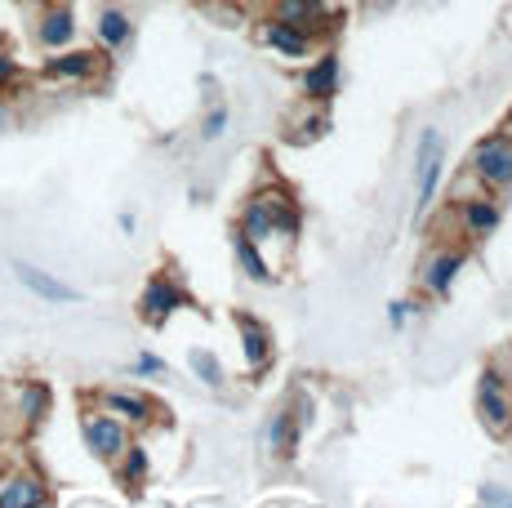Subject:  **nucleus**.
I'll return each mask as SVG.
<instances>
[{
  "label": "nucleus",
  "mask_w": 512,
  "mask_h": 508,
  "mask_svg": "<svg viewBox=\"0 0 512 508\" xmlns=\"http://www.w3.org/2000/svg\"><path fill=\"white\" fill-rule=\"evenodd\" d=\"M81 437H85V446H90V455L103 459V464H116L121 451L130 446L125 419H116L112 410H85L81 415Z\"/></svg>",
  "instance_id": "1"
},
{
  "label": "nucleus",
  "mask_w": 512,
  "mask_h": 508,
  "mask_svg": "<svg viewBox=\"0 0 512 508\" xmlns=\"http://www.w3.org/2000/svg\"><path fill=\"white\" fill-rule=\"evenodd\" d=\"M468 170H472V179L486 183V188H512V139L508 134L481 139Z\"/></svg>",
  "instance_id": "2"
},
{
  "label": "nucleus",
  "mask_w": 512,
  "mask_h": 508,
  "mask_svg": "<svg viewBox=\"0 0 512 508\" xmlns=\"http://www.w3.org/2000/svg\"><path fill=\"white\" fill-rule=\"evenodd\" d=\"M308 415H312V402L303 393H294V406H285L272 415V424H268V451L277 455V459H290L294 455V446H299V433H303V424H308Z\"/></svg>",
  "instance_id": "3"
},
{
  "label": "nucleus",
  "mask_w": 512,
  "mask_h": 508,
  "mask_svg": "<svg viewBox=\"0 0 512 508\" xmlns=\"http://www.w3.org/2000/svg\"><path fill=\"white\" fill-rule=\"evenodd\" d=\"M441 165H446V143H441V130H423L419 134V148H415V174H419V205H428L437 197V183H441Z\"/></svg>",
  "instance_id": "4"
},
{
  "label": "nucleus",
  "mask_w": 512,
  "mask_h": 508,
  "mask_svg": "<svg viewBox=\"0 0 512 508\" xmlns=\"http://www.w3.org/2000/svg\"><path fill=\"white\" fill-rule=\"evenodd\" d=\"M49 504V486L41 473L18 468V473H0V508H41Z\"/></svg>",
  "instance_id": "5"
},
{
  "label": "nucleus",
  "mask_w": 512,
  "mask_h": 508,
  "mask_svg": "<svg viewBox=\"0 0 512 508\" xmlns=\"http://www.w3.org/2000/svg\"><path fill=\"white\" fill-rule=\"evenodd\" d=\"M14 277H18V286H27L36 299H45V304H81V290L67 286V281H58L54 272L36 268V263L14 259Z\"/></svg>",
  "instance_id": "6"
},
{
  "label": "nucleus",
  "mask_w": 512,
  "mask_h": 508,
  "mask_svg": "<svg viewBox=\"0 0 512 508\" xmlns=\"http://www.w3.org/2000/svg\"><path fill=\"white\" fill-rule=\"evenodd\" d=\"M139 308H143V321L161 326L170 312L187 308V295L174 286V277H152V281H147V290H143V299H139Z\"/></svg>",
  "instance_id": "7"
},
{
  "label": "nucleus",
  "mask_w": 512,
  "mask_h": 508,
  "mask_svg": "<svg viewBox=\"0 0 512 508\" xmlns=\"http://www.w3.org/2000/svg\"><path fill=\"white\" fill-rule=\"evenodd\" d=\"M72 36H76V18H72V9H67V0L63 5H45L41 23H36V41H41L45 50H63V45H72Z\"/></svg>",
  "instance_id": "8"
},
{
  "label": "nucleus",
  "mask_w": 512,
  "mask_h": 508,
  "mask_svg": "<svg viewBox=\"0 0 512 508\" xmlns=\"http://www.w3.org/2000/svg\"><path fill=\"white\" fill-rule=\"evenodd\" d=\"M468 263V254L464 250H441L437 259L428 263V268H423V290H428V295H450V286H455V277H459V268H464Z\"/></svg>",
  "instance_id": "9"
},
{
  "label": "nucleus",
  "mask_w": 512,
  "mask_h": 508,
  "mask_svg": "<svg viewBox=\"0 0 512 508\" xmlns=\"http://www.w3.org/2000/svg\"><path fill=\"white\" fill-rule=\"evenodd\" d=\"M41 72L49 76V81H90V76L98 72V54L94 50H67L58 58H49Z\"/></svg>",
  "instance_id": "10"
},
{
  "label": "nucleus",
  "mask_w": 512,
  "mask_h": 508,
  "mask_svg": "<svg viewBox=\"0 0 512 508\" xmlns=\"http://www.w3.org/2000/svg\"><path fill=\"white\" fill-rule=\"evenodd\" d=\"M459 219H464V232L472 241H486L490 232L499 228V205L490 197H464V210H459Z\"/></svg>",
  "instance_id": "11"
},
{
  "label": "nucleus",
  "mask_w": 512,
  "mask_h": 508,
  "mask_svg": "<svg viewBox=\"0 0 512 508\" xmlns=\"http://www.w3.org/2000/svg\"><path fill=\"white\" fill-rule=\"evenodd\" d=\"M236 330H241V344H245V361H250V370H263L272 361V335L268 326H259L254 317H236Z\"/></svg>",
  "instance_id": "12"
},
{
  "label": "nucleus",
  "mask_w": 512,
  "mask_h": 508,
  "mask_svg": "<svg viewBox=\"0 0 512 508\" xmlns=\"http://www.w3.org/2000/svg\"><path fill=\"white\" fill-rule=\"evenodd\" d=\"M103 410H112L116 419H125V424H152L156 410L147 397L139 393H121V388H112V393H103Z\"/></svg>",
  "instance_id": "13"
},
{
  "label": "nucleus",
  "mask_w": 512,
  "mask_h": 508,
  "mask_svg": "<svg viewBox=\"0 0 512 508\" xmlns=\"http://www.w3.org/2000/svg\"><path fill=\"white\" fill-rule=\"evenodd\" d=\"M303 90H308V99H334L339 94V58H317V67L303 72Z\"/></svg>",
  "instance_id": "14"
},
{
  "label": "nucleus",
  "mask_w": 512,
  "mask_h": 508,
  "mask_svg": "<svg viewBox=\"0 0 512 508\" xmlns=\"http://www.w3.org/2000/svg\"><path fill=\"white\" fill-rule=\"evenodd\" d=\"M18 415H23L27 428L41 424L49 415V384H41V379H23V388H18Z\"/></svg>",
  "instance_id": "15"
},
{
  "label": "nucleus",
  "mask_w": 512,
  "mask_h": 508,
  "mask_svg": "<svg viewBox=\"0 0 512 508\" xmlns=\"http://www.w3.org/2000/svg\"><path fill=\"white\" fill-rule=\"evenodd\" d=\"M241 232H245L250 241H268V237H277V232H272V205H268V192L250 197V205H245V214H241Z\"/></svg>",
  "instance_id": "16"
},
{
  "label": "nucleus",
  "mask_w": 512,
  "mask_h": 508,
  "mask_svg": "<svg viewBox=\"0 0 512 508\" xmlns=\"http://www.w3.org/2000/svg\"><path fill=\"white\" fill-rule=\"evenodd\" d=\"M481 419L490 433H508L512 428V402L504 388H481Z\"/></svg>",
  "instance_id": "17"
},
{
  "label": "nucleus",
  "mask_w": 512,
  "mask_h": 508,
  "mask_svg": "<svg viewBox=\"0 0 512 508\" xmlns=\"http://www.w3.org/2000/svg\"><path fill=\"white\" fill-rule=\"evenodd\" d=\"M263 41L272 45V50H281V54H290V58H299V54H308V36H303V27H294V23H268L263 27Z\"/></svg>",
  "instance_id": "18"
},
{
  "label": "nucleus",
  "mask_w": 512,
  "mask_h": 508,
  "mask_svg": "<svg viewBox=\"0 0 512 508\" xmlns=\"http://www.w3.org/2000/svg\"><path fill=\"white\" fill-rule=\"evenodd\" d=\"M232 250H236V263L245 268V277H250V281H259V286H263V281H272V268L263 263L259 241H250L245 232H236V237H232Z\"/></svg>",
  "instance_id": "19"
},
{
  "label": "nucleus",
  "mask_w": 512,
  "mask_h": 508,
  "mask_svg": "<svg viewBox=\"0 0 512 508\" xmlns=\"http://www.w3.org/2000/svg\"><path fill=\"white\" fill-rule=\"evenodd\" d=\"M147 468H152L147 464V451L143 446H134V442L121 451V459H116V477H121L125 491H139V486L147 482Z\"/></svg>",
  "instance_id": "20"
},
{
  "label": "nucleus",
  "mask_w": 512,
  "mask_h": 508,
  "mask_svg": "<svg viewBox=\"0 0 512 508\" xmlns=\"http://www.w3.org/2000/svg\"><path fill=\"white\" fill-rule=\"evenodd\" d=\"M277 18L281 23H294V27H317V23H326V5L321 0H281L277 5Z\"/></svg>",
  "instance_id": "21"
},
{
  "label": "nucleus",
  "mask_w": 512,
  "mask_h": 508,
  "mask_svg": "<svg viewBox=\"0 0 512 508\" xmlns=\"http://www.w3.org/2000/svg\"><path fill=\"white\" fill-rule=\"evenodd\" d=\"M130 32H134V23L125 9H103V14H98V41H103L107 50H121V45L130 41Z\"/></svg>",
  "instance_id": "22"
},
{
  "label": "nucleus",
  "mask_w": 512,
  "mask_h": 508,
  "mask_svg": "<svg viewBox=\"0 0 512 508\" xmlns=\"http://www.w3.org/2000/svg\"><path fill=\"white\" fill-rule=\"evenodd\" d=\"M268 205H272V232L294 237V232H299V210H294V201L285 197V192H268Z\"/></svg>",
  "instance_id": "23"
},
{
  "label": "nucleus",
  "mask_w": 512,
  "mask_h": 508,
  "mask_svg": "<svg viewBox=\"0 0 512 508\" xmlns=\"http://www.w3.org/2000/svg\"><path fill=\"white\" fill-rule=\"evenodd\" d=\"M192 370H196V375H201L210 388H223V366H219V357H214V353L196 348V353H192Z\"/></svg>",
  "instance_id": "24"
},
{
  "label": "nucleus",
  "mask_w": 512,
  "mask_h": 508,
  "mask_svg": "<svg viewBox=\"0 0 512 508\" xmlns=\"http://www.w3.org/2000/svg\"><path fill=\"white\" fill-rule=\"evenodd\" d=\"M223 130H228V107L214 103V107H210V116L201 121V139H205V143H214V139H223Z\"/></svg>",
  "instance_id": "25"
},
{
  "label": "nucleus",
  "mask_w": 512,
  "mask_h": 508,
  "mask_svg": "<svg viewBox=\"0 0 512 508\" xmlns=\"http://www.w3.org/2000/svg\"><path fill=\"white\" fill-rule=\"evenodd\" d=\"M14 76H18V63H14V54H5L0 50V94L14 85Z\"/></svg>",
  "instance_id": "26"
},
{
  "label": "nucleus",
  "mask_w": 512,
  "mask_h": 508,
  "mask_svg": "<svg viewBox=\"0 0 512 508\" xmlns=\"http://www.w3.org/2000/svg\"><path fill=\"white\" fill-rule=\"evenodd\" d=\"M134 370H139V375H165V361L152 357V353H143L139 361H134Z\"/></svg>",
  "instance_id": "27"
},
{
  "label": "nucleus",
  "mask_w": 512,
  "mask_h": 508,
  "mask_svg": "<svg viewBox=\"0 0 512 508\" xmlns=\"http://www.w3.org/2000/svg\"><path fill=\"white\" fill-rule=\"evenodd\" d=\"M477 500H481V504H512V495H508V491H495V486H481Z\"/></svg>",
  "instance_id": "28"
},
{
  "label": "nucleus",
  "mask_w": 512,
  "mask_h": 508,
  "mask_svg": "<svg viewBox=\"0 0 512 508\" xmlns=\"http://www.w3.org/2000/svg\"><path fill=\"white\" fill-rule=\"evenodd\" d=\"M406 317H410V304H406V299H397V304L388 308V321L401 330V326H406Z\"/></svg>",
  "instance_id": "29"
},
{
  "label": "nucleus",
  "mask_w": 512,
  "mask_h": 508,
  "mask_svg": "<svg viewBox=\"0 0 512 508\" xmlns=\"http://www.w3.org/2000/svg\"><path fill=\"white\" fill-rule=\"evenodd\" d=\"M116 223H121V232H134V228H139V219H134L130 210H121V219H116Z\"/></svg>",
  "instance_id": "30"
},
{
  "label": "nucleus",
  "mask_w": 512,
  "mask_h": 508,
  "mask_svg": "<svg viewBox=\"0 0 512 508\" xmlns=\"http://www.w3.org/2000/svg\"><path fill=\"white\" fill-rule=\"evenodd\" d=\"M9 125H14V112H9V107L0 103V130H9Z\"/></svg>",
  "instance_id": "31"
},
{
  "label": "nucleus",
  "mask_w": 512,
  "mask_h": 508,
  "mask_svg": "<svg viewBox=\"0 0 512 508\" xmlns=\"http://www.w3.org/2000/svg\"><path fill=\"white\" fill-rule=\"evenodd\" d=\"M45 5H63V0H45Z\"/></svg>",
  "instance_id": "32"
}]
</instances>
